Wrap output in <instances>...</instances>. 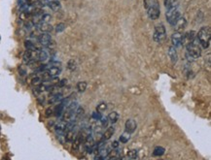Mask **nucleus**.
Listing matches in <instances>:
<instances>
[{
    "instance_id": "nucleus-1",
    "label": "nucleus",
    "mask_w": 211,
    "mask_h": 160,
    "mask_svg": "<svg viewBox=\"0 0 211 160\" xmlns=\"http://www.w3.org/2000/svg\"><path fill=\"white\" fill-rule=\"evenodd\" d=\"M181 14L179 12V2L178 0H169L168 4L166 5L165 18L168 24L172 26L175 25L177 20L180 19Z\"/></svg>"
},
{
    "instance_id": "nucleus-2",
    "label": "nucleus",
    "mask_w": 211,
    "mask_h": 160,
    "mask_svg": "<svg viewBox=\"0 0 211 160\" xmlns=\"http://www.w3.org/2000/svg\"><path fill=\"white\" fill-rule=\"evenodd\" d=\"M144 7L147 11L148 18L152 20H156L161 15V8L158 0H143Z\"/></svg>"
},
{
    "instance_id": "nucleus-3",
    "label": "nucleus",
    "mask_w": 211,
    "mask_h": 160,
    "mask_svg": "<svg viewBox=\"0 0 211 160\" xmlns=\"http://www.w3.org/2000/svg\"><path fill=\"white\" fill-rule=\"evenodd\" d=\"M186 48V56L188 58V60H195L198 59V58L200 57L201 55V48L200 45L198 41V39H195L192 43L188 44L187 46H185Z\"/></svg>"
},
{
    "instance_id": "nucleus-4",
    "label": "nucleus",
    "mask_w": 211,
    "mask_h": 160,
    "mask_svg": "<svg viewBox=\"0 0 211 160\" xmlns=\"http://www.w3.org/2000/svg\"><path fill=\"white\" fill-rule=\"evenodd\" d=\"M210 28L208 26H203L196 33V39H198L200 45L202 49H208L210 44Z\"/></svg>"
},
{
    "instance_id": "nucleus-5",
    "label": "nucleus",
    "mask_w": 211,
    "mask_h": 160,
    "mask_svg": "<svg viewBox=\"0 0 211 160\" xmlns=\"http://www.w3.org/2000/svg\"><path fill=\"white\" fill-rule=\"evenodd\" d=\"M153 39L158 44H163L166 40V30L163 24H159L155 26L154 34H153Z\"/></svg>"
},
{
    "instance_id": "nucleus-6",
    "label": "nucleus",
    "mask_w": 211,
    "mask_h": 160,
    "mask_svg": "<svg viewBox=\"0 0 211 160\" xmlns=\"http://www.w3.org/2000/svg\"><path fill=\"white\" fill-rule=\"evenodd\" d=\"M77 126L75 125L74 127L69 128L65 130V133H64V137H65V141L67 143H72L74 141V139L76 138L77 135Z\"/></svg>"
},
{
    "instance_id": "nucleus-7",
    "label": "nucleus",
    "mask_w": 211,
    "mask_h": 160,
    "mask_svg": "<svg viewBox=\"0 0 211 160\" xmlns=\"http://www.w3.org/2000/svg\"><path fill=\"white\" fill-rule=\"evenodd\" d=\"M84 144H85V149L87 152H88V154H92L94 147V139L91 133L87 135V137L85 138Z\"/></svg>"
},
{
    "instance_id": "nucleus-8",
    "label": "nucleus",
    "mask_w": 211,
    "mask_h": 160,
    "mask_svg": "<svg viewBox=\"0 0 211 160\" xmlns=\"http://www.w3.org/2000/svg\"><path fill=\"white\" fill-rule=\"evenodd\" d=\"M196 38V33L195 31H189L185 34H183L182 37V46H187L188 44L192 43Z\"/></svg>"
},
{
    "instance_id": "nucleus-9",
    "label": "nucleus",
    "mask_w": 211,
    "mask_h": 160,
    "mask_svg": "<svg viewBox=\"0 0 211 160\" xmlns=\"http://www.w3.org/2000/svg\"><path fill=\"white\" fill-rule=\"evenodd\" d=\"M37 41L41 46L47 48L48 45L50 44V42L52 41V37H51V35L49 33H43L42 32V34H39L37 36Z\"/></svg>"
},
{
    "instance_id": "nucleus-10",
    "label": "nucleus",
    "mask_w": 211,
    "mask_h": 160,
    "mask_svg": "<svg viewBox=\"0 0 211 160\" xmlns=\"http://www.w3.org/2000/svg\"><path fill=\"white\" fill-rule=\"evenodd\" d=\"M182 37H183V33L179 32V31H175L172 36H171V42L173 47L178 48L180 46H182Z\"/></svg>"
},
{
    "instance_id": "nucleus-11",
    "label": "nucleus",
    "mask_w": 211,
    "mask_h": 160,
    "mask_svg": "<svg viewBox=\"0 0 211 160\" xmlns=\"http://www.w3.org/2000/svg\"><path fill=\"white\" fill-rule=\"evenodd\" d=\"M37 59L39 61L44 62L46 60H48L50 58V52L49 50L47 49H41V50H37Z\"/></svg>"
},
{
    "instance_id": "nucleus-12",
    "label": "nucleus",
    "mask_w": 211,
    "mask_h": 160,
    "mask_svg": "<svg viewBox=\"0 0 211 160\" xmlns=\"http://www.w3.org/2000/svg\"><path fill=\"white\" fill-rule=\"evenodd\" d=\"M54 129L56 135H64L65 130H66V122H64L62 120L56 122Z\"/></svg>"
},
{
    "instance_id": "nucleus-13",
    "label": "nucleus",
    "mask_w": 211,
    "mask_h": 160,
    "mask_svg": "<svg viewBox=\"0 0 211 160\" xmlns=\"http://www.w3.org/2000/svg\"><path fill=\"white\" fill-rule=\"evenodd\" d=\"M125 127H126V131H128V133L132 134L134 131L136 130V127H137V124H136V121L132 119H129L126 121V124H125Z\"/></svg>"
},
{
    "instance_id": "nucleus-14",
    "label": "nucleus",
    "mask_w": 211,
    "mask_h": 160,
    "mask_svg": "<svg viewBox=\"0 0 211 160\" xmlns=\"http://www.w3.org/2000/svg\"><path fill=\"white\" fill-rule=\"evenodd\" d=\"M37 27V29L39 31L43 32V33H49L53 30V26L51 25L49 23H39L38 24L35 25Z\"/></svg>"
},
{
    "instance_id": "nucleus-15",
    "label": "nucleus",
    "mask_w": 211,
    "mask_h": 160,
    "mask_svg": "<svg viewBox=\"0 0 211 160\" xmlns=\"http://www.w3.org/2000/svg\"><path fill=\"white\" fill-rule=\"evenodd\" d=\"M167 54H168L170 60L172 62V64H175L178 60V54H177V50H176V48L175 47H169L168 49V52H167Z\"/></svg>"
},
{
    "instance_id": "nucleus-16",
    "label": "nucleus",
    "mask_w": 211,
    "mask_h": 160,
    "mask_svg": "<svg viewBox=\"0 0 211 160\" xmlns=\"http://www.w3.org/2000/svg\"><path fill=\"white\" fill-rule=\"evenodd\" d=\"M35 53V50H26L25 54H24V56H23V60L25 63L26 64H30L31 62L34 61V58H33V54Z\"/></svg>"
},
{
    "instance_id": "nucleus-17",
    "label": "nucleus",
    "mask_w": 211,
    "mask_h": 160,
    "mask_svg": "<svg viewBox=\"0 0 211 160\" xmlns=\"http://www.w3.org/2000/svg\"><path fill=\"white\" fill-rule=\"evenodd\" d=\"M186 25H187V20H186V19L180 17V19L177 20V23L175 24V25H174V27H175V31L182 32L186 28Z\"/></svg>"
},
{
    "instance_id": "nucleus-18",
    "label": "nucleus",
    "mask_w": 211,
    "mask_h": 160,
    "mask_svg": "<svg viewBox=\"0 0 211 160\" xmlns=\"http://www.w3.org/2000/svg\"><path fill=\"white\" fill-rule=\"evenodd\" d=\"M46 5L51 10H53L55 12L61 10V5L59 0H49V1L46 2Z\"/></svg>"
},
{
    "instance_id": "nucleus-19",
    "label": "nucleus",
    "mask_w": 211,
    "mask_h": 160,
    "mask_svg": "<svg viewBox=\"0 0 211 160\" xmlns=\"http://www.w3.org/2000/svg\"><path fill=\"white\" fill-rule=\"evenodd\" d=\"M46 71L49 73V75L51 77L55 78V77H59V75L61 73V66H51V67H48Z\"/></svg>"
},
{
    "instance_id": "nucleus-20",
    "label": "nucleus",
    "mask_w": 211,
    "mask_h": 160,
    "mask_svg": "<svg viewBox=\"0 0 211 160\" xmlns=\"http://www.w3.org/2000/svg\"><path fill=\"white\" fill-rule=\"evenodd\" d=\"M114 133H115V127H113V126L108 127V128L104 131V133L102 134V140H104V141L109 140L111 137H113Z\"/></svg>"
},
{
    "instance_id": "nucleus-21",
    "label": "nucleus",
    "mask_w": 211,
    "mask_h": 160,
    "mask_svg": "<svg viewBox=\"0 0 211 160\" xmlns=\"http://www.w3.org/2000/svg\"><path fill=\"white\" fill-rule=\"evenodd\" d=\"M108 149H105V148H102V149H100L98 151H97V156L94 157L96 159H106L107 156H108Z\"/></svg>"
},
{
    "instance_id": "nucleus-22",
    "label": "nucleus",
    "mask_w": 211,
    "mask_h": 160,
    "mask_svg": "<svg viewBox=\"0 0 211 160\" xmlns=\"http://www.w3.org/2000/svg\"><path fill=\"white\" fill-rule=\"evenodd\" d=\"M64 106L62 103H60L59 105H56L54 109V115L56 116V118H61L63 111H64Z\"/></svg>"
},
{
    "instance_id": "nucleus-23",
    "label": "nucleus",
    "mask_w": 211,
    "mask_h": 160,
    "mask_svg": "<svg viewBox=\"0 0 211 160\" xmlns=\"http://www.w3.org/2000/svg\"><path fill=\"white\" fill-rule=\"evenodd\" d=\"M85 114V110H84V108H82L81 106H78L77 108V110L75 112V115H74V120L77 122L78 120H80L82 118H83V115Z\"/></svg>"
},
{
    "instance_id": "nucleus-24",
    "label": "nucleus",
    "mask_w": 211,
    "mask_h": 160,
    "mask_svg": "<svg viewBox=\"0 0 211 160\" xmlns=\"http://www.w3.org/2000/svg\"><path fill=\"white\" fill-rule=\"evenodd\" d=\"M121 158V152L118 149H114L110 152H108L107 159H118Z\"/></svg>"
},
{
    "instance_id": "nucleus-25",
    "label": "nucleus",
    "mask_w": 211,
    "mask_h": 160,
    "mask_svg": "<svg viewBox=\"0 0 211 160\" xmlns=\"http://www.w3.org/2000/svg\"><path fill=\"white\" fill-rule=\"evenodd\" d=\"M107 118H108L109 122L116 123V122L118 121V119H119V114L117 112H111L110 114H109V115L107 116Z\"/></svg>"
},
{
    "instance_id": "nucleus-26",
    "label": "nucleus",
    "mask_w": 211,
    "mask_h": 160,
    "mask_svg": "<svg viewBox=\"0 0 211 160\" xmlns=\"http://www.w3.org/2000/svg\"><path fill=\"white\" fill-rule=\"evenodd\" d=\"M62 98H63V96H62V94H61V93H56V94H54V95H53V97L49 100V103H50V104L57 103V102L61 101Z\"/></svg>"
},
{
    "instance_id": "nucleus-27",
    "label": "nucleus",
    "mask_w": 211,
    "mask_h": 160,
    "mask_svg": "<svg viewBox=\"0 0 211 160\" xmlns=\"http://www.w3.org/2000/svg\"><path fill=\"white\" fill-rule=\"evenodd\" d=\"M164 152H165L164 148L158 145V147H156L154 149V150H153V155H154V156H162V155L164 154Z\"/></svg>"
},
{
    "instance_id": "nucleus-28",
    "label": "nucleus",
    "mask_w": 211,
    "mask_h": 160,
    "mask_svg": "<svg viewBox=\"0 0 211 160\" xmlns=\"http://www.w3.org/2000/svg\"><path fill=\"white\" fill-rule=\"evenodd\" d=\"M129 139H130V133H128V131H125V132H123L121 136H120V142L121 143H123V144H126V143H128V141H129Z\"/></svg>"
},
{
    "instance_id": "nucleus-29",
    "label": "nucleus",
    "mask_w": 211,
    "mask_h": 160,
    "mask_svg": "<svg viewBox=\"0 0 211 160\" xmlns=\"http://www.w3.org/2000/svg\"><path fill=\"white\" fill-rule=\"evenodd\" d=\"M42 83H43V80H42V77L41 76H35V77H33L31 79V84H33V85L38 86Z\"/></svg>"
},
{
    "instance_id": "nucleus-30",
    "label": "nucleus",
    "mask_w": 211,
    "mask_h": 160,
    "mask_svg": "<svg viewBox=\"0 0 211 160\" xmlns=\"http://www.w3.org/2000/svg\"><path fill=\"white\" fill-rule=\"evenodd\" d=\"M67 68L70 71H75L77 69V62L75 59H69V61L67 62Z\"/></svg>"
},
{
    "instance_id": "nucleus-31",
    "label": "nucleus",
    "mask_w": 211,
    "mask_h": 160,
    "mask_svg": "<svg viewBox=\"0 0 211 160\" xmlns=\"http://www.w3.org/2000/svg\"><path fill=\"white\" fill-rule=\"evenodd\" d=\"M87 86H88V84L86 82H79L77 84V89L79 92H84L87 89Z\"/></svg>"
},
{
    "instance_id": "nucleus-32",
    "label": "nucleus",
    "mask_w": 211,
    "mask_h": 160,
    "mask_svg": "<svg viewBox=\"0 0 211 160\" xmlns=\"http://www.w3.org/2000/svg\"><path fill=\"white\" fill-rule=\"evenodd\" d=\"M25 47L26 50H37L34 44L31 41H29V40H26L25 42Z\"/></svg>"
},
{
    "instance_id": "nucleus-33",
    "label": "nucleus",
    "mask_w": 211,
    "mask_h": 160,
    "mask_svg": "<svg viewBox=\"0 0 211 160\" xmlns=\"http://www.w3.org/2000/svg\"><path fill=\"white\" fill-rule=\"evenodd\" d=\"M128 157L130 158V159H136L138 158V152L136 149H132V150H130L128 154Z\"/></svg>"
},
{
    "instance_id": "nucleus-34",
    "label": "nucleus",
    "mask_w": 211,
    "mask_h": 160,
    "mask_svg": "<svg viewBox=\"0 0 211 160\" xmlns=\"http://www.w3.org/2000/svg\"><path fill=\"white\" fill-rule=\"evenodd\" d=\"M99 121H100V123H101V127H106V126L108 125V123H109L108 118H107V116H104V115L101 116L100 119H99Z\"/></svg>"
},
{
    "instance_id": "nucleus-35",
    "label": "nucleus",
    "mask_w": 211,
    "mask_h": 160,
    "mask_svg": "<svg viewBox=\"0 0 211 160\" xmlns=\"http://www.w3.org/2000/svg\"><path fill=\"white\" fill-rule=\"evenodd\" d=\"M64 29H65V24L61 23L59 24H56V33H61V32H63L64 31Z\"/></svg>"
},
{
    "instance_id": "nucleus-36",
    "label": "nucleus",
    "mask_w": 211,
    "mask_h": 160,
    "mask_svg": "<svg viewBox=\"0 0 211 160\" xmlns=\"http://www.w3.org/2000/svg\"><path fill=\"white\" fill-rule=\"evenodd\" d=\"M107 109V105L105 104V103H100L98 106H97V110L98 111V112H100V113H102V112H104L105 110Z\"/></svg>"
},
{
    "instance_id": "nucleus-37",
    "label": "nucleus",
    "mask_w": 211,
    "mask_h": 160,
    "mask_svg": "<svg viewBox=\"0 0 211 160\" xmlns=\"http://www.w3.org/2000/svg\"><path fill=\"white\" fill-rule=\"evenodd\" d=\"M92 119H96V120H99V119H100V118H101V116H102V115H101V113H100V112H98V111L97 110L96 112H93V113H92Z\"/></svg>"
},
{
    "instance_id": "nucleus-38",
    "label": "nucleus",
    "mask_w": 211,
    "mask_h": 160,
    "mask_svg": "<svg viewBox=\"0 0 211 160\" xmlns=\"http://www.w3.org/2000/svg\"><path fill=\"white\" fill-rule=\"evenodd\" d=\"M66 84H67V80L66 79H63V80H61V81H59V83H57V85H59L60 87H62V86H64Z\"/></svg>"
},
{
    "instance_id": "nucleus-39",
    "label": "nucleus",
    "mask_w": 211,
    "mask_h": 160,
    "mask_svg": "<svg viewBox=\"0 0 211 160\" xmlns=\"http://www.w3.org/2000/svg\"><path fill=\"white\" fill-rule=\"evenodd\" d=\"M19 72H20V75L21 76H25L26 75V70L23 67H20L19 68Z\"/></svg>"
},
{
    "instance_id": "nucleus-40",
    "label": "nucleus",
    "mask_w": 211,
    "mask_h": 160,
    "mask_svg": "<svg viewBox=\"0 0 211 160\" xmlns=\"http://www.w3.org/2000/svg\"><path fill=\"white\" fill-rule=\"evenodd\" d=\"M52 114H54V110H53V109L49 108L48 110L46 111V116H50V115H52Z\"/></svg>"
},
{
    "instance_id": "nucleus-41",
    "label": "nucleus",
    "mask_w": 211,
    "mask_h": 160,
    "mask_svg": "<svg viewBox=\"0 0 211 160\" xmlns=\"http://www.w3.org/2000/svg\"><path fill=\"white\" fill-rule=\"evenodd\" d=\"M112 148L113 149H118L119 148V142L118 141H114L112 143Z\"/></svg>"
},
{
    "instance_id": "nucleus-42",
    "label": "nucleus",
    "mask_w": 211,
    "mask_h": 160,
    "mask_svg": "<svg viewBox=\"0 0 211 160\" xmlns=\"http://www.w3.org/2000/svg\"><path fill=\"white\" fill-rule=\"evenodd\" d=\"M168 2H169V0H164V3L165 7H166V5H167V4H168Z\"/></svg>"
}]
</instances>
